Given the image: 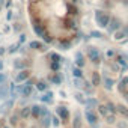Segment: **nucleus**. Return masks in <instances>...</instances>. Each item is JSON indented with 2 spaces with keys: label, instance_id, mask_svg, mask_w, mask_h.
Masks as SVG:
<instances>
[{
  "label": "nucleus",
  "instance_id": "1",
  "mask_svg": "<svg viewBox=\"0 0 128 128\" xmlns=\"http://www.w3.org/2000/svg\"><path fill=\"white\" fill-rule=\"evenodd\" d=\"M110 15H108V12H106V11H95V21H96V24L100 26V27H107L108 26V23H110Z\"/></svg>",
  "mask_w": 128,
  "mask_h": 128
},
{
  "label": "nucleus",
  "instance_id": "2",
  "mask_svg": "<svg viewBox=\"0 0 128 128\" xmlns=\"http://www.w3.org/2000/svg\"><path fill=\"white\" fill-rule=\"evenodd\" d=\"M32 89H33V83H32L30 80H27L26 84L18 86V92H20L21 96H24V98H29V96L32 95Z\"/></svg>",
  "mask_w": 128,
  "mask_h": 128
},
{
  "label": "nucleus",
  "instance_id": "3",
  "mask_svg": "<svg viewBox=\"0 0 128 128\" xmlns=\"http://www.w3.org/2000/svg\"><path fill=\"white\" fill-rule=\"evenodd\" d=\"M120 27H122V21H120L119 18H116V17L110 18V23H108V26H107V30H108L110 33H114V32L120 30Z\"/></svg>",
  "mask_w": 128,
  "mask_h": 128
},
{
  "label": "nucleus",
  "instance_id": "4",
  "mask_svg": "<svg viewBox=\"0 0 128 128\" xmlns=\"http://www.w3.org/2000/svg\"><path fill=\"white\" fill-rule=\"evenodd\" d=\"M84 116H86V119H88V122L90 124L92 128H98V118H96V114H95L94 112L86 110V112H84Z\"/></svg>",
  "mask_w": 128,
  "mask_h": 128
},
{
  "label": "nucleus",
  "instance_id": "5",
  "mask_svg": "<svg viewBox=\"0 0 128 128\" xmlns=\"http://www.w3.org/2000/svg\"><path fill=\"white\" fill-rule=\"evenodd\" d=\"M88 56L94 63H100V51L95 47H89L88 48Z\"/></svg>",
  "mask_w": 128,
  "mask_h": 128
},
{
  "label": "nucleus",
  "instance_id": "6",
  "mask_svg": "<svg viewBox=\"0 0 128 128\" xmlns=\"http://www.w3.org/2000/svg\"><path fill=\"white\" fill-rule=\"evenodd\" d=\"M56 113L59 114V118H60L62 120H68V119H70V110H68L66 107H57V108H56Z\"/></svg>",
  "mask_w": 128,
  "mask_h": 128
},
{
  "label": "nucleus",
  "instance_id": "7",
  "mask_svg": "<svg viewBox=\"0 0 128 128\" xmlns=\"http://www.w3.org/2000/svg\"><path fill=\"white\" fill-rule=\"evenodd\" d=\"M114 62H116V63H119V65H122V68H124V70H126V68H128V62H126V57H125L124 54H116Z\"/></svg>",
  "mask_w": 128,
  "mask_h": 128
},
{
  "label": "nucleus",
  "instance_id": "8",
  "mask_svg": "<svg viewBox=\"0 0 128 128\" xmlns=\"http://www.w3.org/2000/svg\"><path fill=\"white\" fill-rule=\"evenodd\" d=\"M41 107L42 106H38V104H35V106H32L30 107V116H33V118H41Z\"/></svg>",
  "mask_w": 128,
  "mask_h": 128
},
{
  "label": "nucleus",
  "instance_id": "9",
  "mask_svg": "<svg viewBox=\"0 0 128 128\" xmlns=\"http://www.w3.org/2000/svg\"><path fill=\"white\" fill-rule=\"evenodd\" d=\"M76 65H77V68H83L84 66V56L82 53L76 54Z\"/></svg>",
  "mask_w": 128,
  "mask_h": 128
},
{
  "label": "nucleus",
  "instance_id": "10",
  "mask_svg": "<svg viewBox=\"0 0 128 128\" xmlns=\"http://www.w3.org/2000/svg\"><path fill=\"white\" fill-rule=\"evenodd\" d=\"M24 80H29V71H21V72H18L17 77H15V82H18V83H21V82H24Z\"/></svg>",
  "mask_w": 128,
  "mask_h": 128
},
{
  "label": "nucleus",
  "instance_id": "11",
  "mask_svg": "<svg viewBox=\"0 0 128 128\" xmlns=\"http://www.w3.org/2000/svg\"><path fill=\"white\" fill-rule=\"evenodd\" d=\"M41 101H42L44 104H51V102H53V92L44 94V95L41 96Z\"/></svg>",
  "mask_w": 128,
  "mask_h": 128
},
{
  "label": "nucleus",
  "instance_id": "12",
  "mask_svg": "<svg viewBox=\"0 0 128 128\" xmlns=\"http://www.w3.org/2000/svg\"><path fill=\"white\" fill-rule=\"evenodd\" d=\"M29 47L30 48H33V50H47L45 48V45H42L41 42H38V41H32L30 44H29Z\"/></svg>",
  "mask_w": 128,
  "mask_h": 128
},
{
  "label": "nucleus",
  "instance_id": "13",
  "mask_svg": "<svg viewBox=\"0 0 128 128\" xmlns=\"http://www.w3.org/2000/svg\"><path fill=\"white\" fill-rule=\"evenodd\" d=\"M50 82H51L53 84H60V83H62V76L56 72V74H53V76L50 77Z\"/></svg>",
  "mask_w": 128,
  "mask_h": 128
},
{
  "label": "nucleus",
  "instance_id": "14",
  "mask_svg": "<svg viewBox=\"0 0 128 128\" xmlns=\"http://www.w3.org/2000/svg\"><path fill=\"white\" fill-rule=\"evenodd\" d=\"M102 82H104V86H106V89H112L113 88V84H114V82L110 78V77H102Z\"/></svg>",
  "mask_w": 128,
  "mask_h": 128
},
{
  "label": "nucleus",
  "instance_id": "15",
  "mask_svg": "<svg viewBox=\"0 0 128 128\" xmlns=\"http://www.w3.org/2000/svg\"><path fill=\"white\" fill-rule=\"evenodd\" d=\"M50 124H51V118H50V114L44 116V118H42V120H41V126H42V128H48V126H50Z\"/></svg>",
  "mask_w": 128,
  "mask_h": 128
},
{
  "label": "nucleus",
  "instance_id": "16",
  "mask_svg": "<svg viewBox=\"0 0 128 128\" xmlns=\"http://www.w3.org/2000/svg\"><path fill=\"white\" fill-rule=\"evenodd\" d=\"M80 126H82V116H80V113H77L72 120V128H80Z\"/></svg>",
  "mask_w": 128,
  "mask_h": 128
},
{
  "label": "nucleus",
  "instance_id": "17",
  "mask_svg": "<svg viewBox=\"0 0 128 128\" xmlns=\"http://www.w3.org/2000/svg\"><path fill=\"white\" fill-rule=\"evenodd\" d=\"M126 86H128V77H124L122 82L119 83V92H125Z\"/></svg>",
  "mask_w": 128,
  "mask_h": 128
},
{
  "label": "nucleus",
  "instance_id": "18",
  "mask_svg": "<svg viewBox=\"0 0 128 128\" xmlns=\"http://www.w3.org/2000/svg\"><path fill=\"white\" fill-rule=\"evenodd\" d=\"M100 83H101L100 74H98V72H94V74H92V84H94V86H98Z\"/></svg>",
  "mask_w": 128,
  "mask_h": 128
},
{
  "label": "nucleus",
  "instance_id": "19",
  "mask_svg": "<svg viewBox=\"0 0 128 128\" xmlns=\"http://www.w3.org/2000/svg\"><path fill=\"white\" fill-rule=\"evenodd\" d=\"M36 89L41 90V92H42V90H47V89H48V84H47L45 82H38V83H36Z\"/></svg>",
  "mask_w": 128,
  "mask_h": 128
},
{
  "label": "nucleus",
  "instance_id": "20",
  "mask_svg": "<svg viewBox=\"0 0 128 128\" xmlns=\"http://www.w3.org/2000/svg\"><path fill=\"white\" fill-rule=\"evenodd\" d=\"M98 112L104 116V118H107L108 116V110H107V106H98Z\"/></svg>",
  "mask_w": 128,
  "mask_h": 128
},
{
  "label": "nucleus",
  "instance_id": "21",
  "mask_svg": "<svg viewBox=\"0 0 128 128\" xmlns=\"http://www.w3.org/2000/svg\"><path fill=\"white\" fill-rule=\"evenodd\" d=\"M124 36H126V33H125V30H124V29H122V30L114 32V39H122Z\"/></svg>",
  "mask_w": 128,
  "mask_h": 128
},
{
  "label": "nucleus",
  "instance_id": "22",
  "mask_svg": "<svg viewBox=\"0 0 128 128\" xmlns=\"http://www.w3.org/2000/svg\"><path fill=\"white\" fill-rule=\"evenodd\" d=\"M106 106H107V108H108V112H110V114H114V113L118 112V110H116V106H114L113 102H107Z\"/></svg>",
  "mask_w": 128,
  "mask_h": 128
},
{
  "label": "nucleus",
  "instance_id": "23",
  "mask_svg": "<svg viewBox=\"0 0 128 128\" xmlns=\"http://www.w3.org/2000/svg\"><path fill=\"white\" fill-rule=\"evenodd\" d=\"M72 72H74V77H76V78H82V77H83L82 68H74V71H72Z\"/></svg>",
  "mask_w": 128,
  "mask_h": 128
},
{
  "label": "nucleus",
  "instance_id": "24",
  "mask_svg": "<svg viewBox=\"0 0 128 128\" xmlns=\"http://www.w3.org/2000/svg\"><path fill=\"white\" fill-rule=\"evenodd\" d=\"M29 114H30V107H24V108L21 110V113H20L21 118H27Z\"/></svg>",
  "mask_w": 128,
  "mask_h": 128
},
{
  "label": "nucleus",
  "instance_id": "25",
  "mask_svg": "<svg viewBox=\"0 0 128 128\" xmlns=\"http://www.w3.org/2000/svg\"><path fill=\"white\" fill-rule=\"evenodd\" d=\"M116 110H118L119 113H122V114H124L125 118H128V110H126V108H125L124 106H118V108H116Z\"/></svg>",
  "mask_w": 128,
  "mask_h": 128
},
{
  "label": "nucleus",
  "instance_id": "26",
  "mask_svg": "<svg viewBox=\"0 0 128 128\" xmlns=\"http://www.w3.org/2000/svg\"><path fill=\"white\" fill-rule=\"evenodd\" d=\"M71 45H72V44H71V42H66V41H65V42H60V44H59L60 50H70V47H71Z\"/></svg>",
  "mask_w": 128,
  "mask_h": 128
},
{
  "label": "nucleus",
  "instance_id": "27",
  "mask_svg": "<svg viewBox=\"0 0 128 128\" xmlns=\"http://www.w3.org/2000/svg\"><path fill=\"white\" fill-rule=\"evenodd\" d=\"M86 104H88L89 107H90V106H92V107H98V101H96L95 98H92V100H86Z\"/></svg>",
  "mask_w": 128,
  "mask_h": 128
},
{
  "label": "nucleus",
  "instance_id": "28",
  "mask_svg": "<svg viewBox=\"0 0 128 128\" xmlns=\"http://www.w3.org/2000/svg\"><path fill=\"white\" fill-rule=\"evenodd\" d=\"M51 124L57 128V126H60V118H57V116H53L51 118Z\"/></svg>",
  "mask_w": 128,
  "mask_h": 128
},
{
  "label": "nucleus",
  "instance_id": "29",
  "mask_svg": "<svg viewBox=\"0 0 128 128\" xmlns=\"http://www.w3.org/2000/svg\"><path fill=\"white\" fill-rule=\"evenodd\" d=\"M90 36H92V38H101L102 35H101L100 30H92V32H90Z\"/></svg>",
  "mask_w": 128,
  "mask_h": 128
},
{
  "label": "nucleus",
  "instance_id": "30",
  "mask_svg": "<svg viewBox=\"0 0 128 128\" xmlns=\"http://www.w3.org/2000/svg\"><path fill=\"white\" fill-rule=\"evenodd\" d=\"M76 100H77L78 102H82V104H86V100L83 98V95H82V94H77V95H76Z\"/></svg>",
  "mask_w": 128,
  "mask_h": 128
},
{
  "label": "nucleus",
  "instance_id": "31",
  "mask_svg": "<svg viewBox=\"0 0 128 128\" xmlns=\"http://www.w3.org/2000/svg\"><path fill=\"white\" fill-rule=\"evenodd\" d=\"M114 119H116V118H114V114H108V116L106 118V120H107L108 124H113V122H114Z\"/></svg>",
  "mask_w": 128,
  "mask_h": 128
},
{
  "label": "nucleus",
  "instance_id": "32",
  "mask_svg": "<svg viewBox=\"0 0 128 128\" xmlns=\"http://www.w3.org/2000/svg\"><path fill=\"white\" fill-rule=\"evenodd\" d=\"M18 45H20V44H17V45H12V47H11V50H9V53H15V51H17V48H18Z\"/></svg>",
  "mask_w": 128,
  "mask_h": 128
},
{
  "label": "nucleus",
  "instance_id": "33",
  "mask_svg": "<svg viewBox=\"0 0 128 128\" xmlns=\"http://www.w3.org/2000/svg\"><path fill=\"white\" fill-rule=\"evenodd\" d=\"M24 39H26V36H24V35H21V38H20V42H18V44H23V42H24Z\"/></svg>",
  "mask_w": 128,
  "mask_h": 128
},
{
  "label": "nucleus",
  "instance_id": "34",
  "mask_svg": "<svg viewBox=\"0 0 128 128\" xmlns=\"http://www.w3.org/2000/svg\"><path fill=\"white\" fill-rule=\"evenodd\" d=\"M3 80H5V77H3L2 74H0V82H3Z\"/></svg>",
  "mask_w": 128,
  "mask_h": 128
},
{
  "label": "nucleus",
  "instance_id": "35",
  "mask_svg": "<svg viewBox=\"0 0 128 128\" xmlns=\"http://www.w3.org/2000/svg\"><path fill=\"white\" fill-rule=\"evenodd\" d=\"M2 68H3V63H2V62H0V70H2Z\"/></svg>",
  "mask_w": 128,
  "mask_h": 128
},
{
  "label": "nucleus",
  "instance_id": "36",
  "mask_svg": "<svg viewBox=\"0 0 128 128\" xmlns=\"http://www.w3.org/2000/svg\"><path fill=\"white\" fill-rule=\"evenodd\" d=\"M0 3H3V0H0Z\"/></svg>",
  "mask_w": 128,
  "mask_h": 128
},
{
  "label": "nucleus",
  "instance_id": "37",
  "mask_svg": "<svg viewBox=\"0 0 128 128\" xmlns=\"http://www.w3.org/2000/svg\"><path fill=\"white\" fill-rule=\"evenodd\" d=\"M5 128H9V126H5Z\"/></svg>",
  "mask_w": 128,
  "mask_h": 128
},
{
  "label": "nucleus",
  "instance_id": "38",
  "mask_svg": "<svg viewBox=\"0 0 128 128\" xmlns=\"http://www.w3.org/2000/svg\"><path fill=\"white\" fill-rule=\"evenodd\" d=\"M33 128H35V126H33Z\"/></svg>",
  "mask_w": 128,
  "mask_h": 128
}]
</instances>
